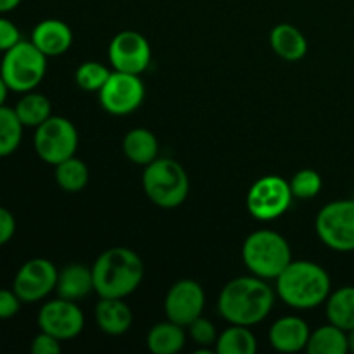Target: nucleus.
I'll list each match as a JSON object with an SVG mask.
<instances>
[{"label": "nucleus", "mask_w": 354, "mask_h": 354, "mask_svg": "<svg viewBox=\"0 0 354 354\" xmlns=\"http://www.w3.org/2000/svg\"><path fill=\"white\" fill-rule=\"evenodd\" d=\"M145 97V85L140 75L123 71H111L109 78L99 92L100 106L114 116H124L142 106Z\"/></svg>", "instance_id": "obj_10"}, {"label": "nucleus", "mask_w": 354, "mask_h": 354, "mask_svg": "<svg viewBox=\"0 0 354 354\" xmlns=\"http://www.w3.org/2000/svg\"><path fill=\"white\" fill-rule=\"evenodd\" d=\"M16 232V220L12 213L6 207L0 206V245H6Z\"/></svg>", "instance_id": "obj_34"}, {"label": "nucleus", "mask_w": 354, "mask_h": 354, "mask_svg": "<svg viewBox=\"0 0 354 354\" xmlns=\"http://www.w3.org/2000/svg\"><path fill=\"white\" fill-rule=\"evenodd\" d=\"M348 351H351L354 354V328L348 332Z\"/></svg>", "instance_id": "obj_37"}, {"label": "nucleus", "mask_w": 354, "mask_h": 354, "mask_svg": "<svg viewBox=\"0 0 354 354\" xmlns=\"http://www.w3.org/2000/svg\"><path fill=\"white\" fill-rule=\"evenodd\" d=\"M290 190H292V196L297 199H313L320 194L322 185V176L320 173L315 171V169H299L296 175L290 178Z\"/></svg>", "instance_id": "obj_29"}, {"label": "nucleus", "mask_w": 354, "mask_h": 354, "mask_svg": "<svg viewBox=\"0 0 354 354\" xmlns=\"http://www.w3.org/2000/svg\"><path fill=\"white\" fill-rule=\"evenodd\" d=\"M270 45L279 57L286 61H299L308 52V40L299 28L280 23L270 33Z\"/></svg>", "instance_id": "obj_19"}, {"label": "nucleus", "mask_w": 354, "mask_h": 354, "mask_svg": "<svg viewBox=\"0 0 354 354\" xmlns=\"http://www.w3.org/2000/svg\"><path fill=\"white\" fill-rule=\"evenodd\" d=\"M17 118L24 127L37 128L52 116L50 100L38 92H26L14 107Z\"/></svg>", "instance_id": "obj_24"}, {"label": "nucleus", "mask_w": 354, "mask_h": 354, "mask_svg": "<svg viewBox=\"0 0 354 354\" xmlns=\"http://www.w3.org/2000/svg\"><path fill=\"white\" fill-rule=\"evenodd\" d=\"M142 185L151 203L162 209L182 206L190 190L189 175L183 166L169 158H158L145 166Z\"/></svg>", "instance_id": "obj_4"}, {"label": "nucleus", "mask_w": 354, "mask_h": 354, "mask_svg": "<svg viewBox=\"0 0 354 354\" xmlns=\"http://www.w3.org/2000/svg\"><path fill=\"white\" fill-rule=\"evenodd\" d=\"M189 334L190 337H192V341L196 342L197 346H203V348L216 344V327H214L213 322L206 320V318L203 317H199L197 320H194L192 324L189 325Z\"/></svg>", "instance_id": "obj_30"}, {"label": "nucleus", "mask_w": 354, "mask_h": 354, "mask_svg": "<svg viewBox=\"0 0 354 354\" xmlns=\"http://www.w3.org/2000/svg\"><path fill=\"white\" fill-rule=\"evenodd\" d=\"M31 41L47 57H59L73 45V31L68 23L61 19H44L33 28Z\"/></svg>", "instance_id": "obj_16"}, {"label": "nucleus", "mask_w": 354, "mask_h": 354, "mask_svg": "<svg viewBox=\"0 0 354 354\" xmlns=\"http://www.w3.org/2000/svg\"><path fill=\"white\" fill-rule=\"evenodd\" d=\"M23 128L16 111L0 106V158H7L17 151L23 140Z\"/></svg>", "instance_id": "obj_27"}, {"label": "nucleus", "mask_w": 354, "mask_h": 354, "mask_svg": "<svg viewBox=\"0 0 354 354\" xmlns=\"http://www.w3.org/2000/svg\"><path fill=\"white\" fill-rule=\"evenodd\" d=\"M7 93H9V86H7V83L3 82L2 75H0V106H3V104H6Z\"/></svg>", "instance_id": "obj_36"}, {"label": "nucleus", "mask_w": 354, "mask_h": 354, "mask_svg": "<svg viewBox=\"0 0 354 354\" xmlns=\"http://www.w3.org/2000/svg\"><path fill=\"white\" fill-rule=\"evenodd\" d=\"M123 152L133 165L147 166L158 159L159 142L147 128H133L124 135Z\"/></svg>", "instance_id": "obj_20"}, {"label": "nucleus", "mask_w": 354, "mask_h": 354, "mask_svg": "<svg viewBox=\"0 0 354 354\" xmlns=\"http://www.w3.org/2000/svg\"><path fill=\"white\" fill-rule=\"evenodd\" d=\"M95 322L104 334L123 335L133 324V313L120 297H100L95 306Z\"/></svg>", "instance_id": "obj_17"}, {"label": "nucleus", "mask_w": 354, "mask_h": 354, "mask_svg": "<svg viewBox=\"0 0 354 354\" xmlns=\"http://www.w3.org/2000/svg\"><path fill=\"white\" fill-rule=\"evenodd\" d=\"M21 3V0H0V14L10 12Z\"/></svg>", "instance_id": "obj_35"}, {"label": "nucleus", "mask_w": 354, "mask_h": 354, "mask_svg": "<svg viewBox=\"0 0 354 354\" xmlns=\"http://www.w3.org/2000/svg\"><path fill=\"white\" fill-rule=\"evenodd\" d=\"M38 327L41 332L54 335L59 341H69L82 334L85 317L76 301L52 299L41 306L38 313Z\"/></svg>", "instance_id": "obj_13"}, {"label": "nucleus", "mask_w": 354, "mask_h": 354, "mask_svg": "<svg viewBox=\"0 0 354 354\" xmlns=\"http://www.w3.org/2000/svg\"><path fill=\"white\" fill-rule=\"evenodd\" d=\"M61 349V341L57 337L41 330L31 342V353L33 354H59Z\"/></svg>", "instance_id": "obj_33"}, {"label": "nucleus", "mask_w": 354, "mask_h": 354, "mask_svg": "<svg viewBox=\"0 0 354 354\" xmlns=\"http://www.w3.org/2000/svg\"><path fill=\"white\" fill-rule=\"evenodd\" d=\"M93 290L99 297L130 296L144 279L140 256L127 248H111L95 259L92 266Z\"/></svg>", "instance_id": "obj_3"}, {"label": "nucleus", "mask_w": 354, "mask_h": 354, "mask_svg": "<svg viewBox=\"0 0 354 354\" xmlns=\"http://www.w3.org/2000/svg\"><path fill=\"white\" fill-rule=\"evenodd\" d=\"M218 354H254L258 349L254 334L244 325H232L220 334L214 344Z\"/></svg>", "instance_id": "obj_25"}, {"label": "nucleus", "mask_w": 354, "mask_h": 354, "mask_svg": "<svg viewBox=\"0 0 354 354\" xmlns=\"http://www.w3.org/2000/svg\"><path fill=\"white\" fill-rule=\"evenodd\" d=\"M21 303L16 292L9 289H0V320H9L14 318L21 310Z\"/></svg>", "instance_id": "obj_32"}, {"label": "nucleus", "mask_w": 354, "mask_h": 354, "mask_svg": "<svg viewBox=\"0 0 354 354\" xmlns=\"http://www.w3.org/2000/svg\"><path fill=\"white\" fill-rule=\"evenodd\" d=\"M315 228L320 241L337 252L354 251V199L327 204L318 213Z\"/></svg>", "instance_id": "obj_7"}, {"label": "nucleus", "mask_w": 354, "mask_h": 354, "mask_svg": "<svg viewBox=\"0 0 354 354\" xmlns=\"http://www.w3.org/2000/svg\"><path fill=\"white\" fill-rule=\"evenodd\" d=\"M310 327L299 317H282L270 327L268 341L280 353H297L306 349Z\"/></svg>", "instance_id": "obj_15"}, {"label": "nucleus", "mask_w": 354, "mask_h": 354, "mask_svg": "<svg viewBox=\"0 0 354 354\" xmlns=\"http://www.w3.org/2000/svg\"><path fill=\"white\" fill-rule=\"evenodd\" d=\"M109 62L113 69L130 75H142L151 64L152 50L147 38L138 31H120L109 44Z\"/></svg>", "instance_id": "obj_12"}, {"label": "nucleus", "mask_w": 354, "mask_h": 354, "mask_svg": "<svg viewBox=\"0 0 354 354\" xmlns=\"http://www.w3.org/2000/svg\"><path fill=\"white\" fill-rule=\"evenodd\" d=\"M290 183L279 175H266L256 180L248 192V211L259 221H272L282 216L292 204Z\"/></svg>", "instance_id": "obj_9"}, {"label": "nucleus", "mask_w": 354, "mask_h": 354, "mask_svg": "<svg viewBox=\"0 0 354 354\" xmlns=\"http://www.w3.org/2000/svg\"><path fill=\"white\" fill-rule=\"evenodd\" d=\"M33 145L41 161L55 166L75 156L78 147V131L68 118L50 116L35 128Z\"/></svg>", "instance_id": "obj_8"}, {"label": "nucleus", "mask_w": 354, "mask_h": 354, "mask_svg": "<svg viewBox=\"0 0 354 354\" xmlns=\"http://www.w3.org/2000/svg\"><path fill=\"white\" fill-rule=\"evenodd\" d=\"M242 261L259 279H277L292 261V251L286 237L273 230H258L242 245Z\"/></svg>", "instance_id": "obj_5"}, {"label": "nucleus", "mask_w": 354, "mask_h": 354, "mask_svg": "<svg viewBox=\"0 0 354 354\" xmlns=\"http://www.w3.org/2000/svg\"><path fill=\"white\" fill-rule=\"evenodd\" d=\"M327 318L332 325L349 332L354 328V286H344L327 297Z\"/></svg>", "instance_id": "obj_22"}, {"label": "nucleus", "mask_w": 354, "mask_h": 354, "mask_svg": "<svg viewBox=\"0 0 354 354\" xmlns=\"http://www.w3.org/2000/svg\"><path fill=\"white\" fill-rule=\"evenodd\" d=\"M111 71L107 66H104L102 62L95 61H86L76 69L75 73V82L85 92H100V88L104 86V83L109 78Z\"/></svg>", "instance_id": "obj_28"}, {"label": "nucleus", "mask_w": 354, "mask_h": 354, "mask_svg": "<svg viewBox=\"0 0 354 354\" xmlns=\"http://www.w3.org/2000/svg\"><path fill=\"white\" fill-rule=\"evenodd\" d=\"M55 182L64 192H82L88 183V168L78 158H68L55 165Z\"/></svg>", "instance_id": "obj_26"}, {"label": "nucleus", "mask_w": 354, "mask_h": 354, "mask_svg": "<svg viewBox=\"0 0 354 354\" xmlns=\"http://www.w3.org/2000/svg\"><path fill=\"white\" fill-rule=\"evenodd\" d=\"M47 73V55L35 47L33 41H23L3 52L0 75L9 90L19 93L37 88Z\"/></svg>", "instance_id": "obj_6"}, {"label": "nucleus", "mask_w": 354, "mask_h": 354, "mask_svg": "<svg viewBox=\"0 0 354 354\" xmlns=\"http://www.w3.org/2000/svg\"><path fill=\"white\" fill-rule=\"evenodd\" d=\"M185 346V332L175 322L156 324L147 334V348L154 354H175Z\"/></svg>", "instance_id": "obj_21"}, {"label": "nucleus", "mask_w": 354, "mask_h": 354, "mask_svg": "<svg viewBox=\"0 0 354 354\" xmlns=\"http://www.w3.org/2000/svg\"><path fill=\"white\" fill-rule=\"evenodd\" d=\"M275 292L294 310H311L330 296V277L313 261H290L277 277Z\"/></svg>", "instance_id": "obj_2"}, {"label": "nucleus", "mask_w": 354, "mask_h": 354, "mask_svg": "<svg viewBox=\"0 0 354 354\" xmlns=\"http://www.w3.org/2000/svg\"><path fill=\"white\" fill-rule=\"evenodd\" d=\"M57 277L54 263L45 258H33L17 270L12 289L23 303H38L55 290Z\"/></svg>", "instance_id": "obj_11"}, {"label": "nucleus", "mask_w": 354, "mask_h": 354, "mask_svg": "<svg viewBox=\"0 0 354 354\" xmlns=\"http://www.w3.org/2000/svg\"><path fill=\"white\" fill-rule=\"evenodd\" d=\"M275 290L259 277H239L221 289L218 311L230 325L252 327L272 313Z\"/></svg>", "instance_id": "obj_1"}, {"label": "nucleus", "mask_w": 354, "mask_h": 354, "mask_svg": "<svg viewBox=\"0 0 354 354\" xmlns=\"http://www.w3.org/2000/svg\"><path fill=\"white\" fill-rule=\"evenodd\" d=\"M206 294L203 286L196 280H178L173 283L165 299V313L168 320L189 327L194 320L203 317Z\"/></svg>", "instance_id": "obj_14"}, {"label": "nucleus", "mask_w": 354, "mask_h": 354, "mask_svg": "<svg viewBox=\"0 0 354 354\" xmlns=\"http://www.w3.org/2000/svg\"><path fill=\"white\" fill-rule=\"evenodd\" d=\"M21 41V31L7 17L0 16V52H7Z\"/></svg>", "instance_id": "obj_31"}, {"label": "nucleus", "mask_w": 354, "mask_h": 354, "mask_svg": "<svg viewBox=\"0 0 354 354\" xmlns=\"http://www.w3.org/2000/svg\"><path fill=\"white\" fill-rule=\"evenodd\" d=\"M93 290V275L92 268L85 265H73L64 266L59 272L57 286H55V292L59 297L68 301H80L83 297L88 296Z\"/></svg>", "instance_id": "obj_18"}, {"label": "nucleus", "mask_w": 354, "mask_h": 354, "mask_svg": "<svg viewBox=\"0 0 354 354\" xmlns=\"http://www.w3.org/2000/svg\"><path fill=\"white\" fill-rule=\"evenodd\" d=\"M306 351L310 354H346L348 332L328 324L310 334Z\"/></svg>", "instance_id": "obj_23"}]
</instances>
